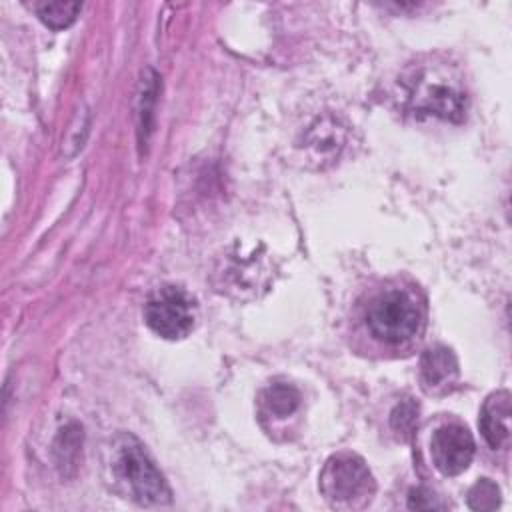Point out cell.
Listing matches in <instances>:
<instances>
[{"label":"cell","mask_w":512,"mask_h":512,"mask_svg":"<svg viewBox=\"0 0 512 512\" xmlns=\"http://www.w3.org/2000/svg\"><path fill=\"white\" fill-rule=\"evenodd\" d=\"M108 474L112 486L122 498L142 506H158L170 502V488L154 466L144 446L132 434H118L108 448Z\"/></svg>","instance_id":"1"},{"label":"cell","mask_w":512,"mask_h":512,"mask_svg":"<svg viewBox=\"0 0 512 512\" xmlns=\"http://www.w3.org/2000/svg\"><path fill=\"white\" fill-rule=\"evenodd\" d=\"M424 320V308L414 294L392 288L378 294L366 310L368 332L384 344H404L412 340Z\"/></svg>","instance_id":"2"},{"label":"cell","mask_w":512,"mask_h":512,"mask_svg":"<svg viewBox=\"0 0 512 512\" xmlns=\"http://www.w3.org/2000/svg\"><path fill=\"white\" fill-rule=\"evenodd\" d=\"M318 486L322 496L336 508H362L376 490L374 476L366 462L350 452L326 460Z\"/></svg>","instance_id":"3"},{"label":"cell","mask_w":512,"mask_h":512,"mask_svg":"<svg viewBox=\"0 0 512 512\" xmlns=\"http://www.w3.org/2000/svg\"><path fill=\"white\" fill-rule=\"evenodd\" d=\"M144 322L166 340L186 338L196 322V302L180 286H160L144 304Z\"/></svg>","instance_id":"4"},{"label":"cell","mask_w":512,"mask_h":512,"mask_svg":"<svg viewBox=\"0 0 512 512\" xmlns=\"http://www.w3.org/2000/svg\"><path fill=\"white\" fill-rule=\"evenodd\" d=\"M412 108L442 120L460 122L466 116V96L460 86L436 72H424L410 88Z\"/></svg>","instance_id":"5"},{"label":"cell","mask_w":512,"mask_h":512,"mask_svg":"<svg viewBox=\"0 0 512 512\" xmlns=\"http://www.w3.org/2000/svg\"><path fill=\"white\" fill-rule=\"evenodd\" d=\"M430 454L434 466L444 476L464 472L474 458V438L462 424H444L434 430L430 438Z\"/></svg>","instance_id":"6"},{"label":"cell","mask_w":512,"mask_h":512,"mask_svg":"<svg viewBox=\"0 0 512 512\" xmlns=\"http://www.w3.org/2000/svg\"><path fill=\"white\" fill-rule=\"evenodd\" d=\"M458 378V360L446 346H430L420 356V382L428 394H442Z\"/></svg>","instance_id":"7"},{"label":"cell","mask_w":512,"mask_h":512,"mask_svg":"<svg viewBox=\"0 0 512 512\" xmlns=\"http://www.w3.org/2000/svg\"><path fill=\"white\" fill-rule=\"evenodd\" d=\"M510 416H512V406H510L508 390H498L486 398V402L480 410L478 426H480V432L490 448L500 450V448L508 446Z\"/></svg>","instance_id":"8"},{"label":"cell","mask_w":512,"mask_h":512,"mask_svg":"<svg viewBox=\"0 0 512 512\" xmlns=\"http://www.w3.org/2000/svg\"><path fill=\"white\" fill-rule=\"evenodd\" d=\"M344 138L346 128L338 122V118L322 116L308 128L304 136V150L312 156L314 162L322 166L324 162H332L340 154Z\"/></svg>","instance_id":"9"},{"label":"cell","mask_w":512,"mask_h":512,"mask_svg":"<svg viewBox=\"0 0 512 512\" xmlns=\"http://www.w3.org/2000/svg\"><path fill=\"white\" fill-rule=\"evenodd\" d=\"M302 396L296 386L288 382H274L266 386L258 396V412L262 422L280 424L298 412Z\"/></svg>","instance_id":"10"},{"label":"cell","mask_w":512,"mask_h":512,"mask_svg":"<svg viewBox=\"0 0 512 512\" xmlns=\"http://www.w3.org/2000/svg\"><path fill=\"white\" fill-rule=\"evenodd\" d=\"M258 270H260V266H258L254 254H252V258L234 260L230 266L224 268V272H220L224 278V288L226 290H254L258 286H264L266 272H258Z\"/></svg>","instance_id":"11"},{"label":"cell","mask_w":512,"mask_h":512,"mask_svg":"<svg viewBox=\"0 0 512 512\" xmlns=\"http://www.w3.org/2000/svg\"><path fill=\"white\" fill-rule=\"evenodd\" d=\"M34 10L48 28L62 30L76 20L78 12L82 10V4L80 2H38L34 4Z\"/></svg>","instance_id":"12"},{"label":"cell","mask_w":512,"mask_h":512,"mask_svg":"<svg viewBox=\"0 0 512 512\" xmlns=\"http://www.w3.org/2000/svg\"><path fill=\"white\" fill-rule=\"evenodd\" d=\"M416 424H418V404L412 402L410 398L404 400V402H400V404L392 410V414H390V426H392V430H394L400 438H404V440L412 438V434H414V430H416Z\"/></svg>","instance_id":"13"},{"label":"cell","mask_w":512,"mask_h":512,"mask_svg":"<svg viewBox=\"0 0 512 512\" xmlns=\"http://www.w3.org/2000/svg\"><path fill=\"white\" fill-rule=\"evenodd\" d=\"M498 504H500V488L488 478L478 480L468 490V506L472 510H494Z\"/></svg>","instance_id":"14"},{"label":"cell","mask_w":512,"mask_h":512,"mask_svg":"<svg viewBox=\"0 0 512 512\" xmlns=\"http://www.w3.org/2000/svg\"><path fill=\"white\" fill-rule=\"evenodd\" d=\"M408 508L430 510V508H444V504L438 502L430 490L414 488V490H410V496H408Z\"/></svg>","instance_id":"15"}]
</instances>
